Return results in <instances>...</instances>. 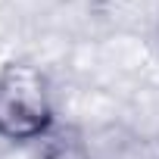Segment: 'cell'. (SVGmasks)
Instances as JSON below:
<instances>
[{
	"instance_id": "obj_1",
	"label": "cell",
	"mask_w": 159,
	"mask_h": 159,
	"mask_svg": "<svg viewBox=\"0 0 159 159\" xmlns=\"http://www.w3.org/2000/svg\"><path fill=\"white\" fill-rule=\"evenodd\" d=\"M56 131V97L41 66L7 59L0 66V140L34 143Z\"/></svg>"
},
{
	"instance_id": "obj_2",
	"label": "cell",
	"mask_w": 159,
	"mask_h": 159,
	"mask_svg": "<svg viewBox=\"0 0 159 159\" xmlns=\"http://www.w3.org/2000/svg\"><path fill=\"white\" fill-rule=\"evenodd\" d=\"M38 159H94V156L78 134H53L50 140H44Z\"/></svg>"
}]
</instances>
